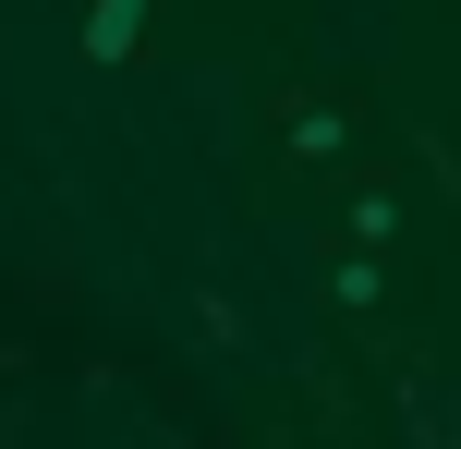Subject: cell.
<instances>
[{
  "label": "cell",
  "mask_w": 461,
  "mask_h": 449,
  "mask_svg": "<svg viewBox=\"0 0 461 449\" xmlns=\"http://www.w3.org/2000/svg\"><path fill=\"white\" fill-rule=\"evenodd\" d=\"M243 158H255V194L267 207H316L352 158H365V85L352 73H255V121H243Z\"/></svg>",
  "instance_id": "1"
},
{
  "label": "cell",
  "mask_w": 461,
  "mask_h": 449,
  "mask_svg": "<svg viewBox=\"0 0 461 449\" xmlns=\"http://www.w3.org/2000/svg\"><path fill=\"white\" fill-rule=\"evenodd\" d=\"M316 231L328 243H365V256H413V158H352L340 183L316 194Z\"/></svg>",
  "instance_id": "2"
},
{
  "label": "cell",
  "mask_w": 461,
  "mask_h": 449,
  "mask_svg": "<svg viewBox=\"0 0 461 449\" xmlns=\"http://www.w3.org/2000/svg\"><path fill=\"white\" fill-rule=\"evenodd\" d=\"M316 316L328 328H401L413 316V256H365V243H328V267H316Z\"/></svg>",
  "instance_id": "3"
},
{
  "label": "cell",
  "mask_w": 461,
  "mask_h": 449,
  "mask_svg": "<svg viewBox=\"0 0 461 449\" xmlns=\"http://www.w3.org/2000/svg\"><path fill=\"white\" fill-rule=\"evenodd\" d=\"M134 49H146V0H97L86 13V61L110 73V61H134Z\"/></svg>",
  "instance_id": "4"
}]
</instances>
